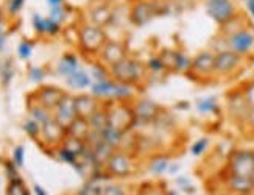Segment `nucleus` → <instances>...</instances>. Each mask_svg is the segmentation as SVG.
I'll list each match as a JSON object with an SVG mask.
<instances>
[{"instance_id": "50", "label": "nucleus", "mask_w": 254, "mask_h": 195, "mask_svg": "<svg viewBox=\"0 0 254 195\" xmlns=\"http://www.w3.org/2000/svg\"><path fill=\"white\" fill-rule=\"evenodd\" d=\"M35 192H36V195H46V192H44L39 186H35Z\"/></svg>"}, {"instance_id": "3", "label": "nucleus", "mask_w": 254, "mask_h": 195, "mask_svg": "<svg viewBox=\"0 0 254 195\" xmlns=\"http://www.w3.org/2000/svg\"><path fill=\"white\" fill-rule=\"evenodd\" d=\"M228 172L237 177L254 178V150H234L228 158Z\"/></svg>"}, {"instance_id": "2", "label": "nucleus", "mask_w": 254, "mask_h": 195, "mask_svg": "<svg viewBox=\"0 0 254 195\" xmlns=\"http://www.w3.org/2000/svg\"><path fill=\"white\" fill-rule=\"evenodd\" d=\"M204 11L220 27L229 24L239 16L234 0H204Z\"/></svg>"}, {"instance_id": "45", "label": "nucleus", "mask_w": 254, "mask_h": 195, "mask_svg": "<svg viewBox=\"0 0 254 195\" xmlns=\"http://www.w3.org/2000/svg\"><path fill=\"white\" fill-rule=\"evenodd\" d=\"M242 3H244L247 13L254 19V0H242Z\"/></svg>"}, {"instance_id": "39", "label": "nucleus", "mask_w": 254, "mask_h": 195, "mask_svg": "<svg viewBox=\"0 0 254 195\" xmlns=\"http://www.w3.org/2000/svg\"><path fill=\"white\" fill-rule=\"evenodd\" d=\"M147 67L150 69V70H153V72H164L165 69H164V66H162V63H161V60H159V57H156V58H151L148 63H147Z\"/></svg>"}, {"instance_id": "41", "label": "nucleus", "mask_w": 254, "mask_h": 195, "mask_svg": "<svg viewBox=\"0 0 254 195\" xmlns=\"http://www.w3.org/2000/svg\"><path fill=\"white\" fill-rule=\"evenodd\" d=\"M103 195H125V191L119 186H106L103 188Z\"/></svg>"}, {"instance_id": "14", "label": "nucleus", "mask_w": 254, "mask_h": 195, "mask_svg": "<svg viewBox=\"0 0 254 195\" xmlns=\"http://www.w3.org/2000/svg\"><path fill=\"white\" fill-rule=\"evenodd\" d=\"M78 117L75 110V99L69 95H64V99L60 102V105L55 108V121L60 122L65 130L67 127Z\"/></svg>"}, {"instance_id": "9", "label": "nucleus", "mask_w": 254, "mask_h": 195, "mask_svg": "<svg viewBox=\"0 0 254 195\" xmlns=\"http://www.w3.org/2000/svg\"><path fill=\"white\" fill-rule=\"evenodd\" d=\"M244 63V57L233 50H222L215 53V73L217 75H231L234 73Z\"/></svg>"}, {"instance_id": "31", "label": "nucleus", "mask_w": 254, "mask_h": 195, "mask_svg": "<svg viewBox=\"0 0 254 195\" xmlns=\"http://www.w3.org/2000/svg\"><path fill=\"white\" fill-rule=\"evenodd\" d=\"M170 162H169V158L165 156H154L150 162V170L154 173V175H161L165 170L169 169Z\"/></svg>"}, {"instance_id": "22", "label": "nucleus", "mask_w": 254, "mask_h": 195, "mask_svg": "<svg viewBox=\"0 0 254 195\" xmlns=\"http://www.w3.org/2000/svg\"><path fill=\"white\" fill-rule=\"evenodd\" d=\"M196 110L200 114H217L220 110L218 99L215 95L201 97V99L196 100Z\"/></svg>"}, {"instance_id": "8", "label": "nucleus", "mask_w": 254, "mask_h": 195, "mask_svg": "<svg viewBox=\"0 0 254 195\" xmlns=\"http://www.w3.org/2000/svg\"><path fill=\"white\" fill-rule=\"evenodd\" d=\"M158 16V8L153 0H137L129 9V20L136 27L150 24Z\"/></svg>"}, {"instance_id": "1", "label": "nucleus", "mask_w": 254, "mask_h": 195, "mask_svg": "<svg viewBox=\"0 0 254 195\" xmlns=\"http://www.w3.org/2000/svg\"><path fill=\"white\" fill-rule=\"evenodd\" d=\"M111 69V75L114 77L116 81L125 83V84H139L140 80L145 77V66L142 63L131 60V58H124L122 61H119L114 64Z\"/></svg>"}, {"instance_id": "48", "label": "nucleus", "mask_w": 254, "mask_h": 195, "mask_svg": "<svg viewBox=\"0 0 254 195\" xmlns=\"http://www.w3.org/2000/svg\"><path fill=\"white\" fill-rule=\"evenodd\" d=\"M22 2H24V0H13V2H11V5H9L11 13H14L16 9H19V6L22 5Z\"/></svg>"}, {"instance_id": "26", "label": "nucleus", "mask_w": 254, "mask_h": 195, "mask_svg": "<svg viewBox=\"0 0 254 195\" xmlns=\"http://www.w3.org/2000/svg\"><path fill=\"white\" fill-rule=\"evenodd\" d=\"M67 84L75 89H83V88H87V86L91 84V78L86 72L76 70L70 75V77H67Z\"/></svg>"}, {"instance_id": "27", "label": "nucleus", "mask_w": 254, "mask_h": 195, "mask_svg": "<svg viewBox=\"0 0 254 195\" xmlns=\"http://www.w3.org/2000/svg\"><path fill=\"white\" fill-rule=\"evenodd\" d=\"M64 148L69 150L70 153H73L75 156H78V155L84 153V150H86V140L69 136V137L64 139Z\"/></svg>"}, {"instance_id": "35", "label": "nucleus", "mask_w": 254, "mask_h": 195, "mask_svg": "<svg viewBox=\"0 0 254 195\" xmlns=\"http://www.w3.org/2000/svg\"><path fill=\"white\" fill-rule=\"evenodd\" d=\"M242 92H244V97L250 108H254V81H248L247 84H244Z\"/></svg>"}, {"instance_id": "23", "label": "nucleus", "mask_w": 254, "mask_h": 195, "mask_svg": "<svg viewBox=\"0 0 254 195\" xmlns=\"http://www.w3.org/2000/svg\"><path fill=\"white\" fill-rule=\"evenodd\" d=\"M114 150L116 148L113 145H109L108 142L102 140V142H98L97 145L92 147V156L97 162H108V159L113 156Z\"/></svg>"}, {"instance_id": "25", "label": "nucleus", "mask_w": 254, "mask_h": 195, "mask_svg": "<svg viewBox=\"0 0 254 195\" xmlns=\"http://www.w3.org/2000/svg\"><path fill=\"white\" fill-rule=\"evenodd\" d=\"M76 70H78V60L73 55H65L58 64V73L63 77H70Z\"/></svg>"}, {"instance_id": "36", "label": "nucleus", "mask_w": 254, "mask_h": 195, "mask_svg": "<svg viewBox=\"0 0 254 195\" xmlns=\"http://www.w3.org/2000/svg\"><path fill=\"white\" fill-rule=\"evenodd\" d=\"M92 75L95 81H105L108 80V72L105 69V66H100V64H97V66L92 67Z\"/></svg>"}, {"instance_id": "7", "label": "nucleus", "mask_w": 254, "mask_h": 195, "mask_svg": "<svg viewBox=\"0 0 254 195\" xmlns=\"http://www.w3.org/2000/svg\"><path fill=\"white\" fill-rule=\"evenodd\" d=\"M106 35L102 27L94 24L84 25L80 30V44L86 52H100L102 47L106 44Z\"/></svg>"}, {"instance_id": "17", "label": "nucleus", "mask_w": 254, "mask_h": 195, "mask_svg": "<svg viewBox=\"0 0 254 195\" xmlns=\"http://www.w3.org/2000/svg\"><path fill=\"white\" fill-rule=\"evenodd\" d=\"M75 110H76V116L83 117V119H89L98 111V105L97 100L91 95H80L75 99Z\"/></svg>"}, {"instance_id": "37", "label": "nucleus", "mask_w": 254, "mask_h": 195, "mask_svg": "<svg viewBox=\"0 0 254 195\" xmlns=\"http://www.w3.org/2000/svg\"><path fill=\"white\" fill-rule=\"evenodd\" d=\"M24 128H25V131L30 136H33V137H36L39 134V131H41V125L36 121H27L25 125H24Z\"/></svg>"}, {"instance_id": "15", "label": "nucleus", "mask_w": 254, "mask_h": 195, "mask_svg": "<svg viewBox=\"0 0 254 195\" xmlns=\"http://www.w3.org/2000/svg\"><path fill=\"white\" fill-rule=\"evenodd\" d=\"M108 172L114 177H128L132 170V161L127 153L122 151H114L113 156L106 162Z\"/></svg>"}, {"instance_id": "32", "label": "nucleus", "mask_w": 254, "mask_h": 195, "mask_svg": "<svg viewBox=\"0 0 254 195\" xmlns=\"http://www.w3.org/2000/svg\"><path fill=\"white\" fill-rule=\"evenodd\" d=\"M31 116H33V121H36L39 125H44V124H47L50 121V113L46 106H42V105H38V106H33L31 108Z\"/></svg>"}, {"instance_id": "42", "label": "nucleus", "mask_w": 254, "mask_h": 195, "mask_svg": "<svg viewBox=\"0 0 254 195\" xmlns=\"http://www.w3.org/2000/svg\"><path fill=\"white\" fill-rule=\"evenodd\" d=\"M64 16V11H63V6L58 5V6H52V14H50V19L57 20V22H60V20L63 19Z\"/></svg>"}, {"instance_id": "46", "label": "nucleus", "mask_w": 254, "mask_h": 195, "mask_svg": "<svg viewBox=\"0 0 254 195\" xmlns=\"http://www.w3.org/2000/svg\"><path fill=\"white\" fill-rule=\"evenodd\" d=\"M30 73H31V80L39 81V80L44 78V72H42L41 69H38V67H33V69L30 70Z\"/></svg>"}, {"instance_id": "16", "label": "nucleus", "mask_w": 254, "mask_h": 195, "mask_svg": "<svg viewBox=\"0 0 254 195\" xmlns=\"http://www.w3.org/2000/svg\"><path fill=\"white\" fill-rule=\"evenodd\" d=\"M226 184L231 192H234L236 195H251L254 192V183L253 178H245V177H237L229 173Z\"/></svg>"}, {"instance_id": "24", "label": "nucleus", "mask_w": 254, "mask_h": 195, "mask_svg": "<svg viewBox=\"0 0 254 195\" xmlns=\"http://www.w3.org/2000/svg\"><path fill=\"white\" fill-rule=\"evenodd\" d=\"M124 136L125 133L124 131H120V130L111 127V125H108L103 131H102V137L105 142H108L109 145H113L114 148H117L120 144H122V140H124Z\"/></svg>"}, {"instance_id": "6", "label": "nucleus", "mask_w": 254, "mask_h": 195, "mask_svg": "<svg viewBox=\"0 0 254 195\" xmlns=\"http://www.w3.org/2000/svg\"><path fill=\"white\" fill-rule=\"evenodd\" d=\"M117 103H114L108 113V125H111L120 131L127 133L128 130L136 124L134 119V113H132V106H127L125 103H120V100H116Z\"/></svg>"}, {"instance_id": "38", "label": "nucleus", "mask_w": 254, "mask_h": 195, "mask_svg": "<svg viewBox=\"0 0 254 195\" xmlns=\"http://www.w3.org/2000/svg\"><path fill=\"white\" fill-rule=\"evenodd\" d=\"M31 44L30 42H20L19 44V49H17V53H19V57L22 60H27L30 55H31Z\"/></svg>"}, {"instance_id": "18", "label": "nucleus", "mask_w": 254, "mask_h": 195, "mask_svg": "<svg viewBox=\"0 0 254 195\" xmlns=\"http://www.w3.org/2000/svg\"><path fill=\"white\" fill-rule=\"evenodd\" d=\"M64 95L65 94L58 88H52V86H49V88H42L38 92L39 105L46 106L47 110H50V108H57L60 105V102L64 99Z\"/></svg>"}, {"instance_id": "40", "label": "nucleus", "mask_w": 254, "mask_h": 195, "mask_svg": "<svg viewBox=\"0 0 254 195\" xmlns=\"http://www.w3.org/2000/svg\"><path fill=\"white\" fill-rule=\"evenodd\" d=\"M80 195H103V189L100 186H94V184H89V186H86Z\"/></svg>"}, {"instance_id": "49", "label": "nucleus", "mask_w": 254, "mask_h": 195, "mask_svg": "<svg viewBox=\"0 0 254 195\" xmlns=\"http://www.w3.org/2000/svg\"><path fill=\"white\" fill-rule=\"evenodd\" d=\"M47 2L50 6H58V5H63L64 0H47Z\"/></svg>"}, {"instance_id": "19", "label": "nucleus", "mask_w": 254, "mask_h": 195, "mask_svg": "<svg viewBox=\"0 0 254 195\" xmlns=\"http://www.w3.org/2000/svg\"><path fill=\"white\" fill-rule=\"evenodd\" d=\"M89 17L92 20V24L97 27H106L113 22V17H114V11L113 8L109 5H98L95 8L91 9Z\"/></svg>"}, {"instance_id": "43", "label": "nucleus", "mask_w": 254, "mask_h": 195, "mask_svg": "<svg viewBox=\"0 0 254 195\" xmlns=\"http://www.w3.org/2000/svg\"><path fill=\"white\" fill-rule=\"evenodd\" d=\"M60 156H61L64 161L70 162V164H75V162H76V156H75L73 153H70L69 150H65L64 147H63V148H61V151H60Z\"/></svg>"}, {"instance_id": "21", "label": "nucleus", "mask_w": 254, "mask_h": 195, "mask_svg": "<svg viewBox=\"0 0 254 195\" xmlns=\"http://www.w3.org/2000/svg\"><path fill=\"white\" fill-rule=\"evenodd\" d=\"M89 131H91L89 121H87V119H83V117H76L75 121L67 127V134L69 136L78 137V139H83V140H86Z\"/></svg>"}, {"instance_id": "51", "label": "nucleus", "mask_w": 254, "mask_h": 195, "mask_svg": "<svg viewBox=\"0 0 254 195\" xmlns=\"http://www.w3.org/2000/svg\"><path fill=\"white\" fill-rule=\"evenodd\" d=\"M253 183H254V178H253Z\"/></svg>"}, {"instance_id": "13", "label": "nucleus", "mask_w": 254, "mask_h": 195, "mask_svg": "<svg viewBox=\"0 0 254 195\" xmlns=\"http://www.w3.org/2000/svg\"><path fill=\"white\" fill-rule=\"evenodd\" d=\"M132 113H134V119L136 122H143V124H150L153 121H156L159 113H161V108L148 100V99H143L134 103L132 106Z\"/></svg>"}, {"instance_id": "30", "label": "nucleus", "mask_w": 254, "mask_h": 195, "mask_svg": "<svg viewBox=\"0 0 254 195\" xmlns=\"http://www.w3.org/2000/svg\"><path fill=\"white\" fill-rule=\"evenodd\" d=\"M190 69H192V58L187 57L183 52H178V60H176L175 72L176 73H190Z\"/></svg>"}, {"instance_id": "12", "label": "nucleus", "mask_w": 254, "mask_h": 195, "mask_svg": "<svg viewBox=\"0 0 254 195\" xmlns=\"http://www.w3.org/2000/svg\"><path fill=\"white\" fill-rule=\"evenodd\" d=\"M100 58L105 66L113 67L114 64L127 58V47L119 41H106V44L100 50Z\"/></svg>"}, {"instance_id": "10", "label": "nucleus", "mask_w": 254, "mask_h": 195, "mask_svg": "<svg viewBox=\"0 0 254 195\" xmlns=\"http://www.w3.org/2000/svg\"><path fill=\"white\" fill-rule=\"evenodd\" d=\"M250 110H251V108L247 103L242 89L234 91V92H231L228 95V111H229L231 117H233L234 121H237L240 124H247Z\"/></svg>"}, {"instance_id": "29", "label": "nucleus", "mask_w": 254, "mask_h": 195, "mask_svg": "<svg viewBox=\"0 0 254 195\" xmlns=\"http://www.w3.org/2000/svg\"><path fill=\"white\" fill-rule=\"evenodd\" d=\"M89 125H91V130H94V131H100V133H102L103 130L108 127V113L98 110V111L89 119Z\"/></svg>"}, {"instance_id": "4", "label": "nucleus", "mask_w": 254, "mask_h": 195, "mask_svg": "<svg viewBox=\"0 0 254 195\" xmlns=\"http://www.w3.org/2000/svg\"><path fill=\"white\" fill-rule=\"evenodd\" d=\"M92 94L97 97H108V99L122 102L132 97V86L108 78L105 81H95L92 84Z\"/></svg>"}, {"instance_id": "34", "label": "nucleus", "mask_w": 254, "mask_h": 195, "mask_svg": "<svg viewBox=\"0 0 254 195\" xmlns=\"http://www.w3.org/2000/svg\"><path fill=\"white\" fill-rule=\"evenodd\" d=\"M8 195H28V192L24 188L22 181L17 178V180H11L9 186H8Z\"/></svg>"}, {"instance_id": "20", "label": "nucleus", "mask_w": 254, "mask_h": 195, "mask_svg": "<svg viewBox=\"0 0 254 195\" xmlns=\"http://www.w3.org/2000/svg\"><path fill=\"white\" fill-rule=\"evenodd\" d=\"M41 131H42L44 137H46V140H49V142H58V140H61L65 136L67 130H65L60 122L55 121V119H50L47 124L42 125Z\"/></svg>"}, {"instance_id": "44", "label": "nucleus", "mask_w": 254, "mask_h": 195, "mask_svg": "<svg viewBox=\"0 0 254 195\" xmlns=\"http://www.w3.org/2000/svg\"><path fill=\"white\" fill-rule=\"evenodd\" d=\"M14 164L24 166V147H17L14 150Z\"/></svg>"}, {"instance_id": "47", "label": "nucleus", "mask_w": 254, "mask_h": 195, "mask_svg": "<svg viewBox=\"0 0 254 195\" xmlns=\"http://www.w3.org/2000/svg\"><path fill=\"white\" fill-rule=\"evenodd\" d=\"M247 125L254 130V108H251L250 110V114H248V121H247Z\"/></svg>"}, {"instance_id": "33", "label": "nucleus", "mask_w": 254, "mask_h": 195, "mask_svg": "<svg viewBox=\"0 0 254 195\" xmlns=\"http://www.w3.org/2000/svg\"><path fill=\"white\" fill-rule=\"evenodd\" d=\"M207 148H209V139L207 137H200L198 140H195L193 145L190 147V153L193 156H201Z\"/></svg>"}, {"instance_id": "28", "label": "nucleus", "mask_w": 254, "mask_h": 195, "mask_svg": "<svg viewBox=\"0 0 254 195\" xmlns=\"http://www.w3.org/2000/svg\"><path fill=\"white\" fill-rule=\"evenodd\" d=\"M159 60L162 63V66L165 70H170V72H175V67H176V60H178V52L175 50H170V49H164L159 55Z\"/></svg>"}, {"instance_id": "11", "label": "nucleus", "mask_w": 254, "mask_h": 195, "mask_svg": "<svg viewBox=\"0 0 254 195\" xmlns=\"http://www.w3.org/2000/svg\"><path fill=\"white\" fill-rule=\"evenodd\" d=\"M190 73H196V77H211L215 73V53L203 50L195 58H192Z\"/></svg>"}, {"instance_id": "5", "label": "nucleus", "mask_w": 254, "mask_h": 195, "mask_svg": "<svg viewBox=\"0 0 254 195\" xmlns=\"http://www.w3.org/2000/svg\"><path fill=\"white\" fill-rule=\"evenodd\" d=\"M226 39V49L233 50L242 57H247L254 50V33L247 28V27H240L231 33L225 35Z\"/></svg>"}]
</instances>
